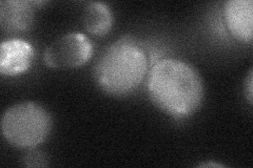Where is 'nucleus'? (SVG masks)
I'll use <instances>...</instances> for the list:
<instances>
[{
    "label": "nucleus",
    "mask_w": 253,
    "mask_h": 168,
    "mask_svg": "<svg viewBox=\"0 0 253 168\" xmlns=\"http://www.w3.org/2000/svg\"><path fill=\"white\" fill-rule=\"evenodd\" d=\"M149 98L164 114L176 119L195 114L205 99V84L197 69L190 63L164 58L148 73Z\"/></svg>",
    "instance_id": "1"
},
{
    "label": "nucleus",
    "mask_w": 253,
    "mask_h": 168,
    "mask_svg": "<svg viewBox=\"0 0 253 168\" xmlns=\"http://www.w3.org/2000/svg\"><path fill=\"white\" fill-rule=\"evenodd\" d=\"M148 73L149 59L145 50L130 38L108 46L94 67L95 82L113 97H125L136 91Z\"/></svg>",
    "instance_id": "2"
},
{
    "label": "nucleus",
    "mask_w": 253,
    "mask_h": 168,
    "mask_svg": "<svg viewBox=\"0 0 253 168\" xmlns=\"http://www.w3.org/2000/svg\"><path fill=\"white\" fill-rule=\"evenodd\" d=\"M53 126L51 114L35 102H21L7 108L1 119L6 142L17 148L32 149L49 137Z\"/></svg>",
    "instance_id": "3"
},
{
    "label": "nucleus",
    "mask_w": 253,
    "mask_h": 168,
    "mask_svg": "<svg viewBox=\"0 0 253 168\" xmlns=\"http://www.w3.org/2000/svg\"><path fill=\"white\" fill-rule=\"evenodd\" d=\"M92 54L93 44L88 36L82 32H70L46 46L43 59L51 68L70 69L85 65Z\"/></svg>",
    "instance_id": "4"
},
{
    "label": "nucleus",
    "mask_w": 253,
    "mask_h": 168,
    "mask_svg": "<svg viewBox=\"0 0 253 168\" xmlns=\"http://www.w3.org/2000/svg\"><path fill=\"white\" fill-rule=\"evenodd\" d=\"M33 59L34 49L26 40L13 38L0 45V73L3 76L14 77L26 73Z\"/></svg>",
    "instance_id": "5"
},
{
    "label": "nucleus",
    "mask_w": 253,
    "mask_h": 168,
    "mask_svg": "<svg viewBox=\"0 0 253 168\" xmlns=\"http://www.w3.org/2000/svg\"><path fill=\"white\" fill-rule=\"evenodd\" d=\"M224 17L230 34L243 43H251L253 37L252 0H230L224 5Z\"/></svg>",
    "instance_id": "6"
},
{
    "label": "nucleus",
    "mask_w": 253,
    "mask_h": 168,
    "mask_svg": "<svg viewBox=\"0 0 253 168\" xmlns=\"http://www.w3.org/2000/svg\"><path fill=\"white\" fill-rule=\"evenodd\" d=\"M37 1L3 0L0 2V25L6 33L17 34L28 31L34 21Z\"/></svg>",
    "instance_id": "7"
},
{
    "label": "nucleus",
    "mask_w": 253,
    "mask_h": 168,
    "mask_svg": "<svg viewBox=\"0 0 253 168\" xmlns=\"http://www.w3.org/2000/svg\"><path fill=\"white\" fill-rule=\"evenodd\" d=\"M113 21V13L104 2H91L84 11V27L93 36H106L112 29Z\"/></svg>",
    "instance_id": "8"
},
{
    "label": "nucleus",
    "mask_w": 253,
    "mask_h": 168,
    "mask_svg": "<svg viewBox=\"0 0 253 168\" xmlns=\"http://www.w3.org/2000/svg\"><path fill=\"white\" fill-rule=\"evenodd\" d=\"M23 161L27 166H45L46 159L43 154L38 153L37 150H30V153L25 156Z\"/></svg>",
    "instance_id": "9"
},
{
    "label": "nucleus",
    "mask_w": 253,
    "mask_h": 168,
    "mask_svg": "<svg viewBox=\"0 0 253 168\" xmlns=\"http://www.w3.org/2000/svg\"><path fill=\"white\" fill-rule=\"evenodd\" d=\"M253 76H252V69H250L248 78L246 80V87H245V92H246V97L248 102L250 103V105H252V97H253Z\"/></svg>",
    "instance_id": "10"
},
{
    "label": "nucleus",
    "mask_w": 253,
    "mask_h": 168,
    "mask_svg": "<svg viewBox=\"0 0 253 168\" xmlns=\"http://www.w3.org/2000/svg\"><path fill=\"white\" fill-rule=\"evenodd\" d=\"M201 166H216V167H220V166H223V165H220V164H212V163L210 164L209 163V164H202Z\"/></svg>",
    "instance_id": "11"
}]
</instances>
